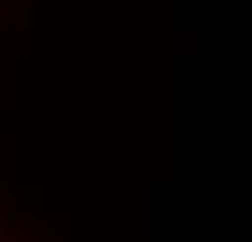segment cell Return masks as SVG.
<instances>
[{
    "mask_svg": "<svg viewBox=\"0 0 252 242\" xmlns=\"http://www.w3.org/2000/svg\"><path fill=\"white\" fill-rule=\"evenodd\" d=\"M0 7H3V0H0Z\"/></svg>",
    "mask_w": 252,
    "mask_h": 242,
    "instance_id": "7a4b0ae2",
    "label": "cell"
},
{
    "mask_svg": "<svg viewBox=\"0 0 252 242\" xmlns=\"http://www.w3.org/2000/svg\"><path fill=\"white\" fill-rule=\"evenodd\" d=\"M0 242H30L27 226L17 219L13 210L3 206V200H0Z\"/></svg>",
    "mask_w": 252,
    "mask_h": 242,
    "instance_id": "6da1fadb",
    "label": "cell"
}]
</instances>
